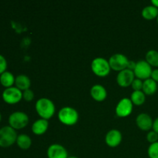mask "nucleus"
Here are the masks:
<instances>
[{"mask_svg":"<svg viewBox=\"0 0 158 158\" xmlns=\"http://www.w3.org/2000/svg\"><path fill=\"white\" fill-rule=\"evenodd\" d=\"M35 110L42 119L48 120L53 116L56 108L52 100L48 98H40L35 103Z\"/></svg>","mask_w":158,"mask_h":158,"instance_id":"f257e3e1","label":"nucleus"},{"mask_svg":"<svg viewBox=\"0 0 158 158\" xmlns=\"http://www.w3.org/2000/svg\"><path fill=\"white\" fill-rule=\"evenodd\" d=\"M58 118L63 124L72 126V125L76 124L78 121L79 114L74 108L65 106L59 111Z\"/></svg>","mask_w":158,"mask_h":158,"instance_id":"f03ea898","label":"nucleus"},{"mask_svg":"<svg viewBox=\"0 0 158 158\" xmlns=\"http://www.w3.org/2000/svg\"><path fill=\"white\" fill-rule=\"evenodd\" d=\"M17 134L15 129L10 126L3 127L0 129V147L8 148L13 144L17 140Z\"/></svg>","mask_w":158,"mask_h":158,"instance_id":"7ed1b4c3","label":"nucleus"},{"mask_svg":"<svg viewBox=\"0 0 158 158\" xmlns=\"http://www.w3.org/2000/svg\"><path fill=\"white\" fill-rule=\"evenodd\" d=\"M91 68L94 73L98 77H106L110 72V66L109 61L102 57L94 59L91 63Z\"/></svg>","mask_w":158,"mask_h":158,"instance_id":"20e7f679","label":"nucleus"},{"mask_svg":"<svg viewBox=\"0 0 158 158\" xmlns=\"http://www.w3.org/2000/svg\"><path fill=\"white\" fill-rule=\"evenodd\" d=\"M9 126L13 129H22L29 123V117L27 114L22 111L14 112L9 117Z\"/></svg>","mask_w":158,"mask_h":158,"instance_id":"39448f33","label":"nucleus"},{"mask_svg":"<svg viewBox=\"0 0 158 158\" xmlns=\"http://www.w3.org/2000/svg\"><path fill=\"white\" fill-rule=\"evenodd\" d=\"M152 71L151 66L146 60H140V61L137 62V65H136L134 73L137 79L147 80L151 77Z\"/></svg>","mask_w":158,"mask_h":158,"instance_id":"423d86ee","label":"nucleus"},{"mask_svg":"<svg viewBox=\"0 0 158 158\" xmlns=\"http://www.w3.org/2000/svg\"><path fill=\"white\" fill-rule=\"evenodd\" d=\"M23 98V93L17 87L6 88L2 93V99L6 103L9 104H14L21 100Z\"/></svg>","mask_w":158,"mask_h":158,"instance_id":"0eeeda50","label":"nucleus"},{"mask_svg":"<svg viewBox=\"0 0 158 158\" xmlns=\"http://www.w3.org/2000/svg\"><path fill=\"white\" fill-rule=\"evenodd\" d=\"M128 63H129V60L127 57L121 53L114 54L109 60L111 69L115 71H120V72L127 69Z\"/></svg>","mask_w":158,"mask_h":158,"instance_id":"6e6552de","label":"nucleus"},{"mask_svg":"<svg viewBox=\"0 0 158 158\" xmlns=\"http://www.w3.org/2000/svg\"><path fill=\"white\" fill-rule=\"evenodd\" d=\"M133 110V103L129 98L121 99L116 107V114L118 117H125L129 116Z\"/></svg>","mask_w":158,"mask_h":158,"instance_id":"1a4fd4ad","label":"nucleus"},{"mask_svg":"<svg viewBox=\"0 0 158 158\" xmlns=\"http://www.w3.org/2000/svg\"><path fill=\"white\" fill-rule=\"evenodd\" d=\"M134 77L135 75L134 71L125 69L119 72V73L117 74V82L119 86L122 87H127L132 84L133 81L134 80Z\"/></svg>","mask_w":158,"mask_h":158,"instance_id":"9d476101","label":"nucleus"},{"mask_svg":"<svg viewBox=\"0 0 158 158\" xmlns=\"http://www.w3.org/2000/svg\"><path fill=\"white\" fill-rule=\"evenodd\" d=\"M48 158H68L66 148L60 144H52L47 150Z\"/></svg>","mask_w":158,"mask_h":158,"instance_id":"9b49d317","label":"nucleus"},{"mask_svg":"<svg viewBox=\"0 0 158 158\" xmlns=\"http://www.w3.org/2000/svg\"><path fill=\"white\" fill-rule=\"evenodd\" d=\"M136 123L140 130L143 131H148L153 127L154 121L149 114H140L137 117Z\"/></svg>","mask_w":158,"mask_h":158,"instance_id":"f8f14e48","label":"nucleus"},{"mask_svg":"<svg viewBox=\"0 0 158 158\" xmlns=\"http://www.w3.org/2000/svg\"><path fill=\"white\" fill-rule=\"evenodd\" d=\"M105 140H106V143L108 146L111 147V148H115V147L118 146L121 143V133L118 130H111V131H110L106 134V137H105Z\"/></svg>","mask_w":158,"mask_h":158,"instance_id":"ddd939ff","label":"nucleus"},{"mask_svg":"<svg viewBox=\"0 0 158 158\" xmlns=\"http://www.w3.org/2000/svg\"><path fill=\"white\" fill-rule=\"evenodd\" d=\"M90 94L93 98L96 101L98 102L103 101L107 96L106 89L104 88V86L100 84H96L94 86H92L90 89Z\"/></svg>","mask_w":158,"mask_h":158,"instance_id":"4468645a","label":"nucleus"},{"mask_svg":"<svg viewBox=\"0 0 158 158\" xmlns=\"http://www.w3.org/2000/svg\"><path fill=\"white\" fill-rule=\"evenodd\" d=\"M48 127H49V123L47 120L40 119L33 123L32 126V131L36 135H41L47 131Z\"/></svg>","mask_w":158,"mask_h":158,"instance_id":"2eb2a0df","label":"nucleus"},{"mask_svg":"<svg viewBox=\"0 0 158 158\" xmlns=\"http://www.w3.org/2000/svg\"><path fill=\"white\" fill-rule=\"evenodd\" d=\"M15 87L18 88L19 89L25 91L26 89H29V87H30V79L27 76L24 75V74H20L15 78Z\"/></svg>","mask_w":158,"mask_h":158,"instance_id":"dca6fc26","label":"nucleus"},{"mask_svg":"<svg viewBox=\"0 0 158 158\" xmlns=\"http://www.w3.org/2000/svg\"><path fill=\"white\" fill-rule=\"evenodd\" d=\"M144 94L147 95H153L157 90V83L151 78L147 79L143 82V89H142Z\"/></svg>","mask_w":158,"mask_h":158,"instance_id":"f3484780","label":"nucleus"},{"mask_svg":"<svg viewBox=\"0 0 158 158\" xmlns=\"http://www.w3.org/2000/svg\"><path fill=\"white\" fill-rule=\"evenodd\" d=\"M142 16L147 20H152L157 18L158 9L153 5L144 7L142 10Z\"/></svg>","mask_w":158,"mask_h":158,"instance_id":"a211bd4d","label":"nucleus"},{"mask_svg":"<svg viewBox=\"0 0 158 158\" xmlns=\"http://www.w3.org/2000/svg\"><path fill=\"white\" fill-rule=\"evenodd\" d=\"M15 80L13 74L8 71H6L0 75V83L6 88L12 87L15 83Z\"/></svg>","mask_w":158,"mask_h":158,"instance_id":"6ab92c4d","label":"nucleus"},{"mask_svg":"<svg viewBox=\"0 0 158 158\" xmlns=\"http://www.w3.org/2000/svg\"><path fill=\"white\" fill-rule=\"evenodd\" d=\"M17 145L23 150H27L32 144V140L27 134H20L17 137Z\"/></svg>","mask_w":158,"mask_h":158,"instance_id":"aec40b11","label":"nucleus"},{"mask_svg":"<svg viewBox=\"0 0 158 158\" xmlns=\"http://www.w3.org/2000/svg\"><path fill=\"white\" fill-rule=\"evenodd\" d=\"M131 100L133 104L140 106L145 102V94L143 91H134L131 94Z\"/></svg>","mask_w":158,"mask_h":158,"instance_id":"412c9836","label":"nucleus"},{"mask_svg":"<svg viewBox=\"0 0 158 158\" xmlns=\"http://www.w3.org/2000/svg\"><path fill=\"white\" fill-rule=\"evenodd\" d=\"M146 61L151 66L158 67V51L151 49L146 53Z\"/></svg>","mask_w":158,"mask_h":158,"instance_id":"4be33fe9","label":"nucleus"},{"mask_svg":"<svg viewBox=\"0 0 158 158\" xmlns=\"http://www.w3.org/2000/svg\"><path fill=\"white\" fill-rule=\"evenodd\" d=\"M148 154L150 158H158V141L150 145L148 149Z\"/></svg>","mask_w":158,"mask_h":158,"instance_id":"5701e85b","label":"nucleus"},{"mask_svg":"<svg viewBox=\"0 0 158 158\" xmlns=\"http://www.w3.org/2000/svg\"><path fill=\"white\" fill-rule=\"evenodd\" d=\"M147 140L149 143H151V144L156 143L158 141V134L154 131H149L148 133V135H147Z\"/></svg>","mask_w":158,"mask_h":158,"instance_id":"b1692460","label":"nucleus"},{"mask_svg":"<svg viewBox=\"0 0 158 158\" xmlns=\"http://www.w3.org/2000/svg\"><path fill=\"white\" fill-rule=\"evenodd\" d=\"M131 86L134 91H140L143 89V81L140 79H134Z\"/></svg>","mask_w":158,"mask_h":158,"instance_id":"393cba45","label":"nucleus"},{"mask_svg":"<svg viewBox=\"0 0 158 158\" xmlns=\"http://www.w3.org/2000/svg\"><path fill=\"white\" fill-rule=\"evenodd\" d=\"M23 97L26 101H31L34 98V93L33 91L31 90L30 89H26L23 93Z\"/></svg>","mask_w":158,"mask_h":158,"instance_id":"a878e982","label":"nucleus"},{"mask_svg":"<svg viewBox=\"0 0 158 158\" xmlns=\"http://www.w3.org/2000/svg\"><path fill=\"white\" fill-rule=\"evenodd\" d=\"M6 68H7V62L6 58L0 54V75L6 72Z\"/></svg>","mask_w":158,"mask_h":158,"instance_id":"bb28decb","label":"nucleus"},{"mask_svg":"<svg viewBox=\"0 0 158 158\" xmlns=\"http://www.w3.org/2000/svg\"><path fill=\"white\" fill-rule=\"evenodd\" d=\"M151 79L153 80L158 83V69H155L152 71V73H151Z\"/></svg>","mask_w":158,"mask_h":158,"instance_id":"cd10ccee","label":"nucleus"},{"mask_svg":"<svg viewBox=\"0 0 158 158\" xmlns=\"http://www.w3.org/2000/svg\"><path fill=\"white\" fill-rule=\"evenodd\" d=\"M136 65H137V63H135V62L133 61V60H129V63H128L127 69H130V70L134 71V69H135Z\"/></svg>","mask_w":158,"mask_h":158,"instance_id":"c85d7f7f","label":"nucleus"},{"mask_svg":"<svg viewBox=\"0 0 158 158\" xmlns=\"http://www.w3.org/2000/svg\"><path fill=\"white\" fill-rule=\"evenodd\" d=\"M152 129H153V131H155L156 133H157L158 134V117L154 120V123H153Z\"/></svg>","mask_w":158,"mask_h":158,"instance_id":"c756f323","label":"nucleus"},{"mask_svg":"<svg viewBox=\"0 0 158 158\" xmlns=\"http://www.w3.org/2000/svg\"><path fill=\"white\" fill-rule=\"evenodd\" d=\"M151 3H152L153 6H155V7H157L158 9V0H152Z\"/></svg>","mask_w":158,"mask_h":158,"instance_id":"7c9ffc66","label":"nucleus"},{"mask_svg":"<svg viewBox=\"0 0 158 158\" xmlns=\"http://www.w3.org/2000/svg\"><path fill=\"white\" fill-rule=\"evenodd\" d=\"M68 158H79V157H69Z\"/></svg>","mask_w":158,"mask_h":158,"instance_id":"2f4dec72","label":"nucleus"},{"mask_svg":"<svg viewBox=\"0 0 158 158\" xmlns=\"http://www.w3.org/2000/svg\"><path fill=\"white\" fill-rule=\"evenodd\" d=\"M0 121H1V114H0Z\"/></svg>","mask_w":158,"mask_h":158,"instance_id":"473e14b6","label":"nucleus"},{"mask_svg":"<svg viewBox=\"0 0 158 158\" xmlns=\"http://www.w3.org/2000/svg\"><path fill=\"white\" fill-rule=\"evenodd\" d=\"M157 23H158V16H157Z\"/></svg>","mask_w":158,"mask_h":158,"instance_id":"72a5a7b5","label":"nucleus"}]
</instances>
